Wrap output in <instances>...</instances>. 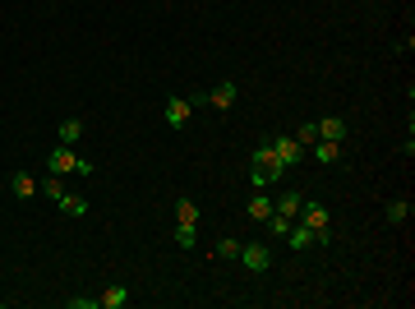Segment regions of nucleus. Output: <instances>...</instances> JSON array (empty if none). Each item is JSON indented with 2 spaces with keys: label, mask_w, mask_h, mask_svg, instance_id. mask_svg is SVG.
<instances>
[{
  "label": "nucleus",
  "mask_w": 415,
  "mask_h": 309,
  "mask_svg": "<svg viewBox=\"0 0 415 309\" xmlns=\"http://www.w3.org/2000/svg\"><path fill=\"white\" fill-rule=\"evenodd\" d=\"M46 167L56 171V175H92V162H88V157H78L70 143H65V148H56V153L46 157Z\"/></svg>",
  "instance_id": "1"
},
{
  "label": "nucleus",
  "mask_w": 415,
  "mask_h": 309,
  "mask_svg": "<svg viewBox=\"0 0 415 309\" xmlns=\"http://www.w3.org/2000/svg\"><path fill=\"white\" fill-rule=\"evenodd\" d=\"M295 222L314 231V245H328V240H332V235H328V208H323L319 199H305V208H300V217H295Z\"/></svg>",
  "instance_id": "2"
},
{
  "label": "nucleus",
  "mask_w": 415,
  "mask_h": 309,
  "mask_svg": "<svg viewBox=\"0 0 415 309\" xmlns=\"http://www.w3.org/2000/svg\"><path fill=\"white\" fill-rule=\"evenodd\" d=\"M273 143V157L281 162V167L291 171V167H300V157H305V148L295 143V134H281V139H268Z\"/></svg>",
  "instance_id": "3"
},
{
  "label": "nucleus",
  "mask_w": 415,
  "mask_h": 309,
  "mask_svg": "<svg viewBox=\"0 0 415 309\" xmlns=\"http://www.w3.org/2000/svg\"><path fill=\"white\" fill-rule=\"evenodd\" d=\"M235 259L245 263L249 273H268V268H273V249H268V245H240Z\"/></svg>",
  "instance_id": "4"
},
{
  "label": "nucleus",
  "mask_w": 415,
  "mask_h": 309,
  "mask_svg": "<svg viewBox=\"0 0 415 309\" xmlns=\"http://www.w3.org/2000/svg\"><path fill=\"white\" fill-rule=\"evenodd\" d=\"M300 208H305V199H300V189H281V194H277L273 199V213H281V217H300Z\"/></svg>",
  "instance_id": "5"
},
{
  "label": "nucleus",
  "mask_w": 415,
  "mask_h": 309,
  "mask_svg": "<svg viewBox=\"0 0 415 309\" xmlns=\"http://www.w3.org/2000/svg\"><path fill=\"white\" fill-rule=\"evenodd\" d=\"M235 97H240V83H231V78H226V83H217L213 93H208V102H213L217 111H231V107H235Z\"/></svg>",
  "instance_id": "6"
},
{
  "label": "nucleus",
  "mask_w": 415,
  "mask_h": 309,
  "mask_svg": "<svg viewBox=\"0 0 415 309\" xmlns=\"http://www.w3.org/2000/svg\"><path fill=\"white\" fill-rule=\"evenodd\" d=\"M189 97H167V125L171 129H184V120H189Z\"/></svg>",
  "instance_id": "7"
},
{
  "label": "nucleus",
  "mask_w": 415,
  "mask_h": 309,
  "mask_svg": "<svg viewBox=\"0 0 415 309\" xmlns=\"http://www.w3.org/2000/svg\"><path fill=\"white\" fill-rule=\"evenodd\" d=\"M314 125H319V139H328V143L346 139V120L341 116H328V120H314Z\"/></svg>",
  "instance_id": "8"
},
{
  "label": "nucleus",
  "mask_w": 415,
  "mask_h": 309,
  "mask_svg": "<svg viewBox=\"0 0 415 309\" xmlns=\"http://www.w3.org/2000/svg\"><path fill=\"white\" fill-rule=\"evenodd\" d=\"M305 153H314V162H323V167H332L341 157V143H328V139H319V143H309Z\"/></svg>",
  "instance_id": "9"
},
{
  "label": "nucleus",
  "mask_w": 415,
  "mask_h": 309,
  "mask_svg": "<svg viewBox=\"0 0 415 309\" xmlns=\"http://www.w3.org/2000/svg\"><path fill=\"white\" fill-rule=\"evenodd\" d=\"M10 189H14V199H32V194H37V180H32L28 171H14V175H10Z\"/></svg>",
  "instance_id": "10"
},
{
  "label": "nucleus",
  "mask_w": 415,
  "mask_h": 309,
  "mask_svg": "<svg viewBox=\"0 0 415 309\" xmlns=\"http://www.w3.org/2000/svg\"><path fill=\"white\" fill-rule=\"evenodd\" d=\"M245 213L254 217V222H268V217H273V199H268V194L259 189V194H254V199L245 203Z\"/></svg>",
  "instance_id": "11"
},
{
  "label": "nucleus",
  "mask_w": 415,
  "mask_h": 309,
  "mask_svg": "<svg viewBox=\"0 0 415 309\" xmlns=\"http://www.w3.org/2000/svg\"><path fill=\"white\" fill-rule=\"evenodd\" d=\"M97 305L102 309H125L129 305V291H125V286H107V291L97 295Z\"/></svg>",
  "instance_id": "12"
},
{
  "label": "nucleus",
  "mask_w": 415,
  "mask_h": 309,
  "mask_svg": "<svg viewBox=\"0 0 415 309\" xmlns=\"http://www.w3.org/2000/svg\"><path fill=\"white\" fill-rule=\"evenodd\" d=\"M281 240H286L291 249H309V245H314V231H309V226H286Z\"/></svg>",
  "instance_id": "13"
},
{
  "label": "nucleus",
  "mask_w": 415,
  "mask_h": 309,
  "mask_svg": "<svg viewBox=\"0 0 415 309\" xmlns=\"http://www.w3.org/2000/svg\"><path fill=\"white\" fill-rule=\"evenodd\" d=\"M56 203H61L65 217H83V213H88V199H78V194H61Z\"/></svg>",
  "instance_id": "14"
},
{
  "label": "nucleus",
  "mask_w": 415,
  "mask_h": 309,
  "mask_svg": "<svg viewBox=\"0 0 415 309\" xmlns=\"http://www.w3.org/2000/svg\"><path fill=\"white\" fill-rule=\"evenodd\" d=\"M387 222H392V226L411 222V199H392V203H387Z\"/></svg>",
  "instance_id": "15"
},
{
  "label": "nucleus",
  "mask_w": 415,
  "mask_h": 309,
  "mask_svg": "<svg viewBox=\"0 0 415 309\" xmlns=\"http://www.w3.org/2000/svg\"><path fill=\"white\" fill-rule=\"evenodd\" d=\"M56 139H61V143H78V139H83V120H61Z\"/></svg>",
  "instance_id": "16"
},
{
  "label": "nucleus",
  "mask_w": 415,
  "mask_h": 309,
  "mask_svg": "<svg viewBox=\"0 0 415 309\" xmlns=\"http://www.w3.org/2000/svg\"><path fill=\"white\" fill-rule=\"evenodd\" d=\"M175 222H199V203L180 199V203H175Z\"/></svg>",
  "instance_id": "17"
},
{
  "label": "nucleus",
  "mask_w": 415,
  "mask_h": 309,
  "mask_svg": "<svg viewBox=\"0 0 415 309\" xmlns=\"http://www.w3.org/2000/svg\"><path fill=\"white\" fill-rule=\"evenodd\" d=\"M235 254H240V240L235 235H222L217 240V259H235Z\"/></svg>",
  "instance_id": "18"
},
{
  "label": "nucleus",
  "mask_w": 415,
  "mask_h": 309,
  "mask_svg": "<svg viewBox=\"0 0 415 309\" xmlns=\"http://www.w3.org/2000/svg\"><path fill=\"white\" fill-rule=\"evenodd\" d=\"M37 189H42L46 199H61V194H65V185H61V175H56V171H51V175H46V180H42Z\"/></svg>",
  "instance_id": "19"
},
{
  "label": "nucleus",
  "mask_w": 415,
  "mask_h": 309,
  "mask_svg": "<svg viewBox=\"0 0 415 309\" xmlns=\"http://www.w3.org/2000/svg\"><path fill=\"white\" fill-rule=\"evenodd\" d=\"M295 143H300V148L319 143V125H314V120H309V125H300V129H295Z\"/></svg>",
  "instance_id": "20"
},
{
  "label": "nucleus",
  "mask_w": 415,
  "mask_h": 309,
  "mask_svg": "<svg viewBox=\"0 0 415 309\" xmlns=\"http://www.w3.org/2000/svg\"><path fill=\"white\" fill-rule=\"evenodd\" d=\"M175 245L194 249V222H180V226H175Z\"/></svg>",
  "instance_id": "21"
},
{
  "label": "nucleus",
  "mask_w": 415,
  "mask_h": 309,
  "mask_svg": "<svg viewBox=\"0 0 415 309\" xmlns=\"http://www.w3.org/2000/svg\"><path fill=\"white\" fill-rule=\"evenodd\" d=\"M263 226H268V231H273V235H286V226H291V217L273 213V217H268V222H263Z\"/></svg>",
  "instance_id": "22"
},
{
  "label": "nucleus",
  "mask_w": 415,
  "mask_h": 309,
  "mask_svg": "<svg viewBox=\"0 0 415 309\" xmlns=\"http://www.w3.org/2000/svg\"><path fill=\"white\" fill-rule=\"evenodd\" d=\"M70 309H102L97 295H70Z\"/></svg>",
  "instance_id": "23"
}]
</instances>
